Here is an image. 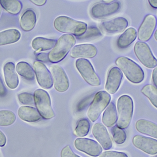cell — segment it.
Masks as SVG:
<instances>
[{"instance_id": "cell-7", "label": "cell", "mask_w": 157, "mask_h": 157, "mask_svg": "<svg viewBox=\"0 0 157 157\" xmlns=\"http://www.w3.org/2000/svg\"><path fill=\"white\" fill-rule=\"evenodd\" d=\"M75 66L83 79L92 86H98L101 82L91 63L85 59H78L75 62Z\"/></svg>"}, {"instance_id": "cell-20", "label": "cell", "mask_w": 157, "mask_h": 157, "mask_svg": "<svg viewBox=\"0 0 157 157\" xmlns=\"http://www.w3.org/2000/svg\"><path fill=\"white\" fill-rule=\"evenodd\" d=\"M17 113L21 120L27 122H36L41 119V116L37 110L30 106L20 107Z\"/></svg>"}, {"instance_id": "cell-29", "label": "cell", "mask_w": 157, "mask_h": 157, "mask_svg": "<svg viewBox=\"0 0 157 157\" xmlns=\"http://www.w3.org/2000/svg\"><path fill=\"white\" fill-rule=\"evenodd\" d=\"M90 129L89 121L86 118L79 119L76 124L75 134L78 137H84L87 135Z\"/></svg>"}, {"instance_id": "cell-2", "label": "cell", "mask_w": 157, "mask_h": 157, "mask_svg": "<svg viewBox=\"0 0 157 157\" xmlns=\"http://www.w3.org/2000/svg\"><path fill=\"white\" fill-rule=\"evenodd\" d=\"M118 68L124 73L126 78L132 83L138 84L144 81V73L137 63L127 57H118L115 61Z\"/></svg>"}, {"instance_id": "cell-4", "label": "cell", "mask_w": 157, "mask_h": 157, "mask_svg": "<svg viewBox=\"0 0 157 157\" xmlns=\"http://www.w3.org/2000/svg\"><path fill=\"white\" fill-rule=\"evenodd\" d=\"M117 110L118 117L116 125L121 129H126L131 123L133 113L132 99L127 95L121 96L117 101Z\"/></svg>"}, {"instance_id": "cell-3", "label": "cell", "mask_w": 157, "mask_h": 157, "mask_svg": "<svg viewBox=\"0 0 157 157\" xmlns=\"http://www.w3.org/2000/svg\"><path fill=\"white\" fill-rule=\"evenodd\" d=\"M54 26L59 32L71 34L76 37L83 35L87 28L86 23L65 16L56 18L54 21Z\"/></svg>"}, {"instance_id": "cell-12", "label": "cell", "mask_w": 157, "mask_h": 157, "mask_svg": "<svg viewBox=\"0 0 157 157\" xmlns=\"http://www.w3.org/2000/svg\"><path fill=\"white\" fill-rule=\"evenodd\" d=\"M157 22L156 18L153 15L148 14L145 17L137 32V37L140 41L145 42L150 39L155 29Z\"/></svg>"}, {"instance_id": "cell-38", "label": "cell", "mask_w": 157, "mask_h": 157, "mask_svg": "<svg viewBox=\"0 0 157 157\" xmlns=\"http://www.w3.org/2000/svg\"><path fill=\"white\" fill-rule=\"evenodd\" d=\"M36 60L40 62H48L49 61L48 59V53H38L36 57Z\"/></svg>"}, {"instance_id": "cell-21", "label": "cell", "mask_w": 157, "mask_h": 157, "mask_svg": "<svg viewBox=\"0 0 157 157\" xmlns=\"http://www.w3.org/2000/svg\"><path fill=\"white\" fill-rule=\"evenodd\" d=\"M36 23V15L34 10L28 9L23 13L19 19L20 27L24 31L29 32L35 27Z\"/></svg>"}, {"instance_id": "cell-13", "label": "cell", "mask_w": 157, "mask_h": 157, "mask_svg": "<svg viewBox=\"0 0 157 157\" xmlns=\"http://www.w3.org/2000/svg\"><path fill=\"white\" fill-rule=\"evenodd\" d=\"M50 69L55 89L59 92L67 91L70 86V82L64 70L58 65H51Z\"/></svg>"}, {"instance_id": "cell-11", "label": "cell", "mask_w": 157, "mask_h": 157, "mask_svg": "<svg viewBox=\"0 0 157 157\" xmlns=\"http://www.w3.org/2000/svg\"><path fill=\"white\" fill-rule=\"evenodd\" d=\"M33 67L39 85L44 89L51 88L53 86V79L47 66L43 63L36 61L33 64Z\"/></svg>"}, {"instance_id": "cell-40", "label": "cell", "mask_w": 157, "mask_h": 157, "mask_svg": "<svg viewBox=\"0 0 157 157\" xmlns=\"http://www.w3.org/2000/svg\"><path fill=\"white\" fill-rule=\"evenodd\" d=\"M6 143V138L4 134L0 131V147H2L5 145Z\"/></svg>"}, {"instance_id": "cell-34", "label": "cell", "mask_w": 157, "mask_h": 157, "mask_svg": "<svg viewBox=\"0 0 157 157\" xmlns=\"http://www.w3.org/2000/svg\"><path fill=\"white\" fill-rule=\"evenodd\" d=\"M18 100L22 104L34 106L35 104L34 95L30 93L24 92L20 93L17 96Z\"/></svg>"}, {"instance_id": "cell-16", "label": "cell", "mask_w": 157, "mask_h": 157, "mask_svg": "<svg viewBox=\"0 0 157 157\" xmlns=\"http://www.w3.org/2000/svg\"><path fill=\"white\" fill-rule=\"evenodd\" d=\"M92 134L104 150H109L113 146V141L106 127L101 123L93 126Z\"/></svg>"}, {"instance_id": "cell-32", "label": "cell", "mask_w": 157, "mask_h": 157, "mask_svg": "<svg viewBox=\"0 0 157 157\" xmlns=\"http://www.w3.org/2000/svg\"><path fill=\"white\" fill-rule=\"evenodd\" d=\"M111 132L113 138L116 144L121 145L125 143L127 135L124 129H121L116 125L113 127Z\"/></svg>"}, {"instance_id": "cell-31", "label": "cell", "mask_w": 157, "mask_h": 157, "mask_svg": "<svg viewBox=\"0 0 157 157\" xmlns=\"http://www.w3.org/2000/svg\"><path fill=\"white\" fill-rule=\"evenodd\" d=\"M16 117L13 112L9 110L0 111V126L12 125L15 121Z\"/></svg>"}, {"instance_id": "cell-45", "label": "cell", "mask_w": 157, "mask_h": 157, "mask_svg": "<svg viewBox=\"0 0 157 157\" xmlns=\"http://www.w3.org/2000/svg\"><path fill=\"white\" fill-rule=\"evenodd\" d=\"M154 37H155V39L157 41V29L156 30L155 32V35H154Z\"/></svg>"}, {"instance_id": "cell-10", "label": "cell", "mask_w": 157, "mask_h": 157, "mask_svg": "<svg viewBox=\"0 0 157 157\" xmlns=\"http://www.w3.org/2000/svg\"><path fill=\"white\" fill-rule=\"evenodd\" d=\"M75 146L78 151L93 157L100 155L102 148L100 145L92 139L86 138H78L75 141Z\"/></svg>"}, {"instance_id": "cell-30", "label": "cell", "mask_w": 157, "mask_h": 157, "mask_svg": "<svg viewBox=\"0 0 157 157\" xmlns=\"http://www.w3.org/2000/svg\"><path fill=\"white\" fill-rule=\"evenodd\" d=\"M141 92L150 100L152 105L157 108V88L152 84L145 85Z\"/></svg>"}, {"instance_id": "cell-9", "label": "cell", "mask_w": 157, "mask_h": 157, "mask_svg": "<svg viewBox=\"0 0 157 157\" xmlns=\"http://www.w3.org/2000/svg\"><path fill=\"white\" fill-rule=\"evenodd\" d=\"M120 2L114 1L110 3L98 2L94 4L90 10V14L97 19L104 18L117 13L121 7Z\"/></svg>"}, {"instance_id": "cell-18", "label": "cell", "mask_w": 157, "mask_h": 157, "mask_svg": "<svg viewBox=\"0 0 157 157\" xmlns=\"http://www.w3.org/2000/svg\"><path fill=\"white\" fill-rule=\"evenodd\" d=\"M97 53L98 49L93 44H82L74 47L70 55L74 59H92Z\"/></svg>"}, {"instance_id": "cell-14", "label": "cell", "mask_w": 157, "mask_h": 157, "mask_svg": "<svg viewBox=\"0 0 157 157\" xmlns=\"http://www.w3.org/2000/svg\"><path fill=\"white\" fill-rule=\"evenodd\" d=\"M133 144L141 151L148 155L157 154V140L141 135H136L132 139Z\"/></svg>"}, {"instance_id": "cell-35", "label": "cell", "mask_w": 157, "mask_h": 157, "mask_svg": "<svg viewBox=\"0 0 157 157\" xmlns=\"http://www.w3.org/2000/svg\"><path fill=\"white\" fill-rule=\"evenodd\" d=\"M92 97H93V95H90V96L84 98L81 101H79L76 107L77 111H81L84 108H85L90 103V101L92 100Z\"/></svg>"}, {"instance_id": "cell-44", "label": "cell", "mask_w": 157, "mask_h": 157, "mask_svg": "<svg viewBox=\"0 0 157 157\" xmlns=\"http://www.w3.org/2000/svg\"><path fill=\"white\" fill-rule=\"evenodd\" d=\"M102 2L104 3H110L113 2H114L113 1H112V0H110V1H108V0H104V1H102Z\"/></svg>"}, {"instance_id": "cell-33", "label": "cell", "mask_w": 157, "mask_h": 157, "mask_svg": "<svg viewBox=\"0 0 157 157\" xmlns=\"http://www.w3.org/2000/svg\"><path fill=\"white\" fill-rule=\"evenodd\" d=\"M102 36L100 30L97 27L90 26L87 28L85 33L80 37H76L79 40H86Z\"/></svg>"}, {"instance_id": "cell-28", "label": "cell", "mask_w": 157, "mask_h": 157, "mask_svg": "<svg viewBox=\"0 0 157 157\" xmlns=\"http://www.w3.org/2000/svg\"><path fill=\"white\" fill-rule=\"evenodd\" d=\"M0 4L6 11L11 14H17L22 9V3L17 0H1Z\"/></svg>"}, {"instance_id": "cell-27", "label": "cell", "mask_w": 157, "mask_h": 157, "mask_svg": "<svg viewBox=\"0 0 157 157\" xmlns=\"http://www.w3.org/2000/svg\"><path fill=\"white\" fill-rule=\"evenodd\" d=\"M16 70L22 77L28 81L34 80L35 73L32 66L25 61H20L17 64Z\"/></svg>"}, {"instance_id": "cell-25", "label": "cell", "mask_w": 157, "mask_h": 157, "mask_svg": "<svg viewBox=\"0 0 157 157\" xmlns=\"http://www.w3.org/2000/svg\"><path fill=\"white\" fill-rule=\"evenodd\" d=\"M118 120L116 106L113 102H111L102 115V121L107 127H113Z\"/></svg>"}, {"instance_id": "cell-5", "label": "cell", "mask_w": 157, "mask_h": 157, "mask_svg": "<svg viewBox=\"0 0 157 157\" xmlns=\"http://www.w3.org/2000/svg\"><path fill=\"white\" fill-rule=\"evenodd\" d=\"M34 96L35 105L41 117L47 120L54 117L55 114L48 93L43 89H37L35 91Z\"/></svg>"}, {"instance_id": "cell-26", "label": "cell", "mask_w": 157, "mask_h": 157, "mask_svg": "<svg viewBox=\"0 0 157 157\" xmlns=\"http://www.w3.org/2000/svg\"><path fill=\"white\" fill-rule=\"evenodd\" d=\"M56 42V40L37 37L33 40L31 45L35 50L42 51L49 50L53 49Z\"/></svg>"}, {"instance_id": "cell-37", "label": "cell", "mask_w": 157, "mask_h": 157, "mask_svg": "<svg viewBox=\"0 0 157 157\" xmlns=\"http://www.w3.org/2000/svg\"><path fill=\"white\" fill-rule=\"evenodd\" d=\"M61 157H80L75 154L69 145L63 147L61 152Z\"/></svg>"}, {"instance_id": "cell-15", "label": "cell", "mask_w": 157, "mask_h": 157, "mask_svg": "<svg viewBox=\"0 0 157 157\" xmlns=\"http://www.w3.org/2000/svg\"><path fill=\"white\" fill-rule=\"evenodd\" d=\"M123 77L122 73L118 67L111 68L108 73L105 86L106 91L111 94H115L120 88Z\"/></svg>"}, {"instance_id": "cell-42", "label": "cell", "mask_w": 157, "mask_h": 157, "mask_svg": "<svg viewBox=\"0 0 157 157\" xmlns=\"http://www.w3.org/2000/svg\"><path fill=\"white\" fill-rule=\"evenodd\" d=\"M30 2L37 6H42L46 3V0H31Z\"/></svg>"}, {"instance_id": "cell-6", "label": "cell", "mask_w": 157, "mask_h": 157, "mask_svg": "<svg viewBox=\"0 0 157 157\" xmlns=\"http://www.w3.org/2000/svg\"><path fill=\"white\" fill-rule=\"evenodd\" d=\"M111 100V96L108 92L101 91L96 93L92 100L87 115L91 121H96L101 112L108 107Z\"/></svg>"}, {"instance_id": "cell-17", "label": "cell", "mask_w": 157, "mask_h": 157, "mask_svg": "<svg viewBox=\"0 0 157 157\" xmlns=\"http://www.w3.org/2000/svg\"><path fill=\"white\" fill-rule=\"evenodd\" d=\"M128 26L127 19L124 18L117 17L101 22V29L107 33L113 34L123 31Z\"/></svg>"}, {"instance_id": "cell-43", "label": "cell", "mask_w": 157, "mask_h": 157, "mask_svg": "<svg viewBox=\"0 0 157 157\" xmlns=\"http://www.w3.org/2000/svg\"><path fill=\"white\" fill-rule=\"evenodd\" d=\"M148 2L152 7L154 8H157V0H149Z\"/></svg>"}, {"instance_id": "cell-1", "label": "cell", "mask_w": 157, "mask_h": 157, "mask_svg": "<svg viewBox=\"0 0 157 157\" xmlns=\"http://www.w3.org/2000/svg\"><path fill=\"white\" fill-rule=\"evenodd\" d=\"M75 42L76 39L73 35L69 34L62 35L49 53V61L52 63L61 61L75 45Z\"/></svg>"}, {"instance_id": "cell-39", "label": "cell", "mask_w": 157, "mask_h": 157, "mask_svg": "<svg viewBox=\"0 0 157 157\" xmlns=\"http://www.w3.org/2000/svg\"><path fill=\"white\" fill-rule=\"evenodd\" d=\"M6 94V90L0 76V96L3 97Z\"/></svg>"}, {"instance_id": "cell-41", "label": "cell", "mask_w": 157, "mask_h": 157, "mask_svg": "<svg viewBox=\"0 0 157 157\" xmlns=\"http://www.w3.org/2000/svg\"><path fill=\"white\" fill-rule=\"evenodd\" d=\"M152 80L154 85L157 88V66L153 70L152 73Z\"/></svg>"}, {"instance_id": "cell-46", "label": "cell", "mask_w": 157, "mask_h": 157, "mask_svg": "<svg viewBox=\"0 0 157 157\" xmlns=\"http://www.w3.org/2000/svg\"><path fill=\"white\" fill-rule=\"evenodd\" d=\"M1 13H2V8H1V6H0V16H1Z\"/></svg>"}, {"instance_id": "cell-19", "label": "cell", "mask_w": 157, "mask_h": 157, "mask_svg": "<svg viewBox=\"0 0 157 157\" xmlns=\"http://www.w3.org/2000/svg\"><path fill=\"white\" fill-rule=\"evenodd\" d=\"M4 76L8 87L14 89L19 84L18 75L16 72L15 65L12 62H8L4 65Z\"/></svg>"}, {"instance_id": "cell-47", "label": "cell", "mask_w": 157, "mask_h": 157, "mask_svg": "<svg viewBox=\"0 0 157 157\" xmlns=\"http://www.w3.org/2000/svg\"><path fill=\"white\" fill-rule=\"evenodd\" d=\"M155 157H157V155H156L155 156Z\"/></svg>"}, {"instance_id": "cell-24", "label": "cell", "mask_w": 157, "mask_h": 157, "mask_svg": "<svg viewBox=\"0 0 157 157\" xmlns=\"http://www.w3.org/2000/svg\"><path fill=\"white\" fill-rule=\"evenodd\" d=\"M21 38V33L15 29H6L0 32V46L15 43Z\"/></svg>"}, {"instance_id": "cell-8", "label": "cell", "mask_w": 157, "mask_h": 157, "mask_svg": "<svg viewBox=\"0 0 157 157\" xmlns=\"http://www.w3.org/2000/svg\"><path fill=\"white\" fill-rule=\"evenodd\" d=\"M134 51L138 60L145 67L152 69L157 66V60L153 55L150 47L145 42H136Z\"/></svg>"}, {"instance_id": "cell-23", "label": "cell", "mask_w": 157, "mask_h": 157, "mask_svg": "<svg viewBox=\"0 0 157 157\" xmlns=\"http://www.w3.org/2000/svg\"><path fill=\"white\" fill-rule=\"evenodd\" d=\"M136 29L132 27L127 29L118 38L117 45L121 49H124L129 47L137 37Z\"/></svg>"}, {"instance_id": "cell-36", "label": "cell", "mask_w": 157, "mask_h": 157, "mask_svg": "<svg viewBox=\"0 0 157 157\" xmlns=\"http://www.w3.org/2000/svg\"><path fill=\"white\" fill-rule=\"evenodd\" d=\"M99 157H128V156L126 154L123 152L108 151L103 152Z\"/></svg>"}, {"instance_id": "cell-22", "label": "cell", "mask_w": 157, "mask_h": 157, "mask_svg": "<svg viewBox=\"0 0 157 157\" xmlns=\"http://www.w3.org/2000/svg\"><path fill=\"white\" fill-rule=\"evenodd\" d=\"M136 128L139 132L157 139V124L146 120L136 122Z\"/></svg>"}]
</instances>
